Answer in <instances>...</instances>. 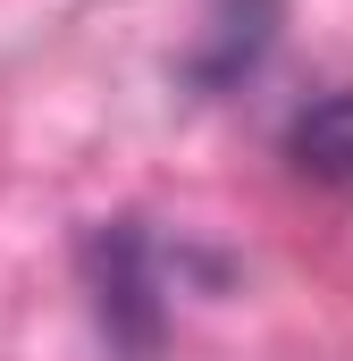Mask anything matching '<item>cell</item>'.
<instances>
[{
  "label": "cell",
  "mask_w": 353,
  "mask_h": 361,
  "mask_svg": "<svg viewBox=\"0 0 353 361\" xmlns=\"http://www.w3.org/2000/svg\"><path fill=\"white\" fill-rule=\"evenodd\" d=\"M286 152H294V169L311 185H328L337 202H353V92H328L320 109H303Z\"/></svg>",
  "instance_id": "cell-1"
}]
</instances>
